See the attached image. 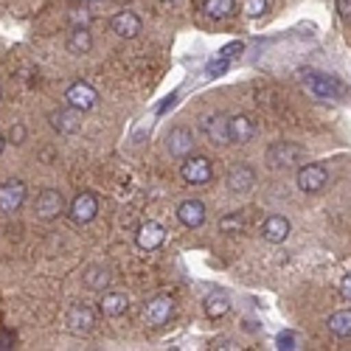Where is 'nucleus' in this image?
<instances>
[{"label":"nucleus","instance_id":"f257e3e1","mask_svg":"<svg viewBox=\"0 0 351 351\" xmlns=\"http://www.w3.org/2000/svg\"><path fill=\"white\" fill-rule=\"evenodd\" d=\"M180 174H183V180L191 183V186H206V183L214 178V169H211V160H208V158L189 155V158H183Z\"/></svg>","mask_w":351,"mask_h":351},{"label":"nucleus","instance_id":"f03ea898","mask_svg":"<svg viewBox=\"0 0 351 351\" xmlns=\"http://www.w3.org/2000/svg\"><path fill=\"white\" fill-rule=\"evenodd\" d=\"M295 180H298V189H301V191H306V194H317L320 189L329 183V169H326L324 163H306V166L298 169Z\"/></svg>","mask_w":351,"mask_h":351},{"label":"nucleus","instance_id":"7ed1b4c3","mask_svg":"<svg viewBox=\"0 0 351 351\" xmlns=\"http://www.w3.org/2000/svg\"><path fill=\"white\" fill-rule=\"evenodd\" d=\"M34 211H37L40 219H56L60 214H65L68 206H65L62 191L60 189H43L37 202H34Z\"/></svg>","mask_w":351,"mask_h":351},{"label":"nucleus","instance_id":"20e7f679","mask_svg":"<svg viewBox=\"0 0 351 351\" xmlns=\"http://www.w3.org/2000/svg\"><path fill=\"white\" fill-rule=\"evenodd\" d=\"M68 214H71V219H73L76 225L93 222L96 214H99V197H96L93 191H82V194H76L73 202H71V208H68Z\"/></svg>","mask_w":351,"mask_h":351},{"label":"nucleus","instance_id":"39448f33","mask_svg":"<svg viewBox=\"0 0 351 351\" xmlns=\"http://www.w3.org/2000/svg\"><path fill=\"white\" fill-rule=\"evenodd\" d=\"M99 101V93H96V87L93 84H87V82H73L68 90H65V104L84 112V110H93Z\"/></svg>","mask_w":351,"mask_h":351},{"label":"nucleus","instance_id":"423d86ee","mask_svg":"<svg viewBox=\"0 0 351 351\" xmlns=\"http://www.w3.org/2000/svg\"><path fill=\"white\" fill-rule=\"evenodd\" d=\"M225 186H228V191H233V194H247V191H253V186H256V171H253V166H247V163H233V166L228 169V174H225Z\"/></svg>","mask_w":351,"mask_h":351},{"label":"nucleus","instance_id":"0eeeda50","mask_svg":"<svg viewBox=\"0 0 351 351\" xmlns=\"http://www.w3.org/2000/svg\"><path fill=\"white\" fill-rule=\"evenodd\" d=\"M301 76H304V84L309 87V90H312L315 96H320V99H337V96L343 93L340 82H337V79H332V76H326V73L304 71Z\"/></svg>","mask_w":351,"mask_h":351},{"label":"nucleus","instance_id":"6e6552de","mask_svg":"<svg viewBox=\"0 0 351 351\" xmlns=\"http://www.w3.org/2000/svg\"><path fill=\"white\" fill-rule=\"evenodd\" d=\"M306 158V152L301 149L298 143H273L270 152H267V163L273 169H287V166H295Z\"/></svg>","mask_w":351,"mask_h":351},{"label":"nucleus","instance_id":"1a4fd4ad","mask_svg":"<svg viewBox=\"0 0 351 351\" xmlns=\"http://www.w3.org/2000/svg\"><path fill=\"white\" fill-rule=\"evenodd\" d=\"M166 149L171 158H189L194 152V135L189 127H174L169 135H166Z\"/></svg>","mask_w":351,"mask_h":351},{"label":"nucleus","instance_id":"9d476101","mask_svg":"<svg viewBox=\"0 0 351 351\" xmlns=\"http://www.w3.org/2000/svg\"><path fill=\"white\" fill-rule=\"evenodd\" d=\"M25 202V183L23 180H9L0 186V214H14Z\"/></svg>","mask_w":351,"mask_h":351},{"label":"nucleus","instance_id":"9b49d317","mask_svg":"<svg viewBox=\"0 0 351 351\" xmlns=\"http://www.w3.org/2000/svg\"><path fill=\"white\" fill-rule=\"evenodd\" d=\"M143 315H146V324H149V326H163V324H169V317L174 315V301L169 295H158L152 301H146Z\"/></svg>","mask_w":351,"mask_h":351},{"label":"nucleus","instance_id":"f8f14e48","mask_svg":"<svg viewBox=\"0 0 351 351\" xmlns=\"http://www.w3.org/2000/svg\"><path fill=\"white\" fill-rule=\"evenodd\" d=\"M110 32L115 37H121V40H132V37L141 34V17L135 12H130V9H124V12H119L110 20Z\"/></svg>","mask_w":351,"mask_h":351},{"label":"nucleus","instance_id":"ddd939ff","mask_svg":"<svg viewBox=\"0 0 351 351\" xmlns=\"http://www.w3.org/2000/svg\"><path fill=\"white\" fill-rule=\"evenodd\" d=\"M166 242V230H163V225H158V222H143L138 230H135V245L141 247V250H158L160 245Z\"/></svg>","mask_w":351,"mask_h":351},{"label":"nucleus","instance_id":"4468645a","mask_svg":"<svg viewBox=\"0 0 351 351\" xmlns=\"http://www.w3.org/2000/svg\"><path fill=\"white\" fill-rule=\"evenodd\" d=\"M65 324H68V329H71L73 335H87V332L93 329V324H96V315H93V309L76 304V306L68 309Z\"/></svg>","mask_w":351,"mask_h":351},{"label":"nucleus","instance_id":"2eb2a0df","mask_svg":"<svg viewBox=\"0 0 351 351\" xmlns=\"http://www.w3.org/2000/svg\"><path fill=\"white\" fill-rule=\"evenodd\" d=\"M287 237H289V219L281 214L267 217L265 225H261V239L270 245H281V242H287Z\"/></svg>","mask_w":351,"mask_h":351},{"label":"nucleus","instance_id":"dca6fc26","mask_svg":"<svg viewBox=\"0 0 351 351\" xmlns=\"http://www.w3.org/2000/svg\"><path fill=\"white\" fill-rule=\"evenodd\" d=\"M99 309H101L104 317H121V315H127V309H130V298L124 295V292H110V289H104V292H101V301H99Z\"/></svg>","mask_w":351,"mask_h":351},{"label":"nucleus","instance_id":"f3484780","mask_svg":"<svg viewBox=\"0 0 351 351\" xmlns=\"http://www.w3.org/2000/svg\"><path fill=\"white\" fill-rule=\"evenodd\" d=\"M228 135H230V143H250L253 135H256V127L253 121L247 119V115H233V119H228Z\"/></svg>","mask_w":351,"mask_h":351},{"label":"nucleus","instance_id":"a211bd4d","mask_svg":"<svg viewBox=\"0 0 351 351\" xmlns=\"http://www.w3.org/2000/svg\"><path fill=\"white\" fill-rule=\"evenodd\" d=\"M202 130H206V135H208V141H211L214 146L230 143V135H228V115H222V112L208 115V119L202 121Z\"/></svg>","mask_w":351,"mask_h":351},{"label":"nucleus","instance_id":"6ab92c4d","mask_svg":"<svg viewBox=\"0 0 351 351\" xmlns=\"http://www.w3.org/2000/svg\"><path fill=\"white\" fill-rule=\"evenodd\" d=\"M178 219L186 225V228H199L206 222V206L199 199H183L178 206Z\"/></svg>","mask_w":351,"mask_h":351},{"label":"nucleus","instance_id":"aec40b11","mask_svg":"<svg viewBox=\"0 0 351 351\" xmlns=\"http://www.w3.org/2000/svg\"><path fill=\"white\" fill-rule=\"evenodd\" d=\"M82 284L87 289H93V292H104L110 287V270L104 265H90V267H84L82 273Z\"/></svg>","mask_w":351,"mask_h":351},{"label":"nucleus","instance_id":"412c9836","mask_svg":"<svg viewBox=\"0 0 351 351\" xmlns=\"http://www.w3.org/2000/svg\"><path fill=\"white\" fill-rule=\"evenodd\" d=\"M65 45H68V53L82 56V53H90V48H93V37H90V32H87V28H73Z\"/></svg>","mask_w":351,"mask_h":351},{"label":"nucleus","instance_id":"4be33fe9","mask_svg":"<svg viewBox=\"0 0 351 351\" xmlns=\"http://www.w3.org/2000/svg\"><path fill=\"white\" fill-rule=\"evenodd\" d=\"M202 306H206V315H208L211 320H217V317H225V315L230 312V298L225 295V292H211Z\"/></svg>","mask_w":351,"mask_h":351},{"label":"nucleus","instance_id":"5701e85b","mask_svg":"<svg viewBox=\"0 0 351 351\" xmlns=\"http://www.w3.org/2000/svg\"><path fill=\"white\" fill-rule=\"evenodd\" d=\"M329 332L335 337H351V309H340L329 315Z\"/></svg>","mask_w":351,"mask_h":351},{"label":"nucleus","instance_id":"b1692460","mask_svg":"<svg viewBox=\"0 0 351 351\" xmlns=\"http://www.w3.org/2000/svg\"><path fill=\"white\" fill-rule=\"evenodd\" d=\"M76 112L79 110H60V112H51V124L53 130H60V132H76L79 130V121H76Z\"/></svg>","mask_w":351,"mask_h":351},{"label":"nucleus","instance_id":"393cba45","mask_svg":"<svg viewBox=\"0 0 351 351\" xmlns=\"http://www.w3.org/2000/svg\"><path fill=\"white\" fill-rule=\"evenodd\" d=\"M206 14L214 17V20H225L230 12H233V0H206Z\"/></svg>","mask_w":351,"mask_h":351},{"label":"nucleus","instance_id":"a878e982","mask_svg":"<svg viewBox=\"0 0 351 351\" xmlns=\"http://www.w3.org/2000/svg\"><path fill=\"white\" fill-rule=\"evenodd\" d=\"M242 228H245V219H242V214H239V211L225 214V217L219 219V230H222V233H228V237H233V233H239Z\"/></svg>","mask_w":351,"mask_h":351},{"label":"nucleus","instance_id":"bb28decb","mask_svg":"<svg viewBox=\"0 0 351 351\" xmlns=\"http://www.w3.org/2000/svg\"><path fill=\"white\" fill-rule=\"evenodd\" d=\"M267 12V0H245V14L247 17H261Z\"/></svg>","mask_w":351,"mask_h":351},{"label":"nucleus","instance_id":"cd10ccee","mask_svg":"<svg viewBox=\"0 0 351 351\" xmlns=\"http://www.w3.org/2000/svg\"><path fill=\"white\" fill-rule=\"evenodd\" d=\"M25 135H28V132H25V127H23V124H14V127L9 130V143L20 146V143L25 141Z\"/></svg>","mask_w":351,"mask_h":351},{"label":"nucleus","instance_id":"c85d7f7f","mask_svg":"<svg viewBox=\"0 0 351 351\" xmlns=\"http://www.w3.org/2000/svg\"><path fill=\"white\" fill-rule=\"evenodd\" d=\"M337 14L343 20H351V0H337Z\"/></svg>","mask_w":351,"mask_h":351},{"label":"nucleus","instance_id":"c756f323","mask_svg":"<svg viewBox=\"0 0 351 351\" xmlns=\"http://www.w3.org/2000/svg\"><path fill=\"white\" fill-rule=\"evenodd\" d=\"M278 348H298V340L292 335H278Z\"/></svg>","mask_w":351,"mask_h":351},{"label":"nucleus","instance_id":"7c9ffc66","mask_svg":"<svg viewBox=\"0 0 351 351\" xmlns=\"http://www.w3.org/2000/svg\"><path fill=\"white\" fill-rule=\"evenodd\" d=\"M0 348H14V335L0 329Z\"/></svg>","mask_w":351,"mask_h":351},{"label":"nucleus","instance_id":"2f4dec72","mask_svg":"<svg viewBox=\"0 0 351 351\" xmlns=\"http://www.w3.org/2000/svg\"><path fill=\"white\" fill-rule=\"evenodd\" d=\"M340 295H343L346 301H351V273H348V276L340 281Z\"/></svg>","mask_w":351,"mask_h":351},{"label":"nucleus","instance_id":"473e14b6","mask_svg":"<svg viewBox=\"0 0 351 351\" xmlns=\"http://www.w3.org/2000/svg\"><path fill=\"white\" fill-rule=\"evenodd\" d=\"M71 20H73V23H82V28H87V23H90L87 12H82V14H79V12H73V14H71Z\"/></svg>","mask_w":351,"mask_h":351},{"label":"nucleus","instance_id":"72a5a7b5","mask_svg":"<svg viewBox=\"0 0 351 351\" xmlns=\"http://www.w3.org/2000/svg\"><path fill=\"white\" fill-rule=\"evenodd\" d=\"M3 146H6V141H3V135H0V152H3Z\"/></svg>","mask_w":351,"mask_h":351},{"label":"nucleus","instance_id":"f704fd0d","mask_svg":"<svg viewBox=\"0 0 351 351\" xmlns=\"http://www.w3.org/2000/svg\"><path fill=\"white\" fill-rule=\"evenodd\" d=\"M0 99H3V90H0Z\"/></svg>","mask_w":351,"mask_h":351}]
</instances>
